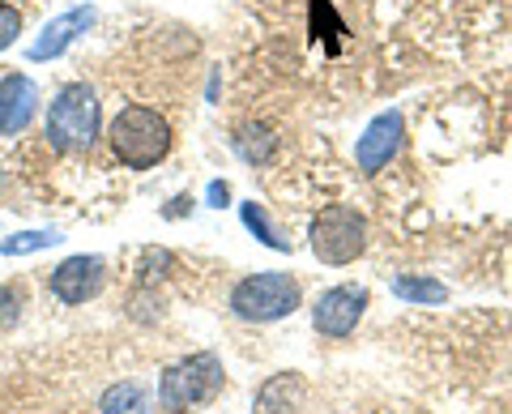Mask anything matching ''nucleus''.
Instances as JSON below:
<instances>
[{
    "label": "nucleus",
    "mask_w": 512,
    "mask_h": 414,
    "mask_svg": "<svg viewBox=\"0 0 512 414\" xmlns=\"http://www.w3.org/2000/svg\"><path fill=\"white\" fill-rule=\"evenodd\" d=\"M103 129V107H99V94L86 82H69L56 90L52 107H47V141L52 150L60 154H86L94 150Z\"/></svg>",
    "instance_id": "f03ea898"
},
{
    "label": "nucleus",
    "mask_w": 512,
    "mask_h": 414,
    "mask_svg": "<svg viewBox=\"0 0 512 414\" xmlns=\"http://www.w3.org/2000/svg\"><path fill=\"white\" fill-rule=\"evenodd\" d=\"M227 385V372H222V359L210 355V350H197L180 363H171L158 380V406L180 414V410H192V406H205L214 402Z\"/></svg>",
    "instance_id": "20e7f679"
},
{
    "label": "nucleus",
    "mask_w": 512,
    "mask_h": 414,
    "mask_svg": "<svg viewBox=\"0 0 512 414\" xmlns=\"http://www.w3.org/2000/svg\"><path fill=\"white\" fill-rule=\"evenodd\" d=\"M94 18H99V13H94V5H77V9H69V13H60V18L47 22L43 35L30 43V60H56L77 35H86V30L94 26Z\"/></svg>",
    "instance_id": "9d476101"
},
{
    "label": "nucleus",
    "mask_w": 512,
    "mask_h": 414,
    "mask_svg": "<svg viewBox=\"0 0 512 414\" xmlns=\"http://www.w3.org/2000/svg\"><path fill=\"white\" fill-rule=\"evenodd\" d=\"M393 295L406 299V304H444L448 286L436 278H423V274H402V278H393Z\"/></svg>",
    "instance_id": "ddd939ff"
},
{
    "label": "nucleus",
    "mask_w": 512,
    "mask_h": 414,
    "mask_svg": "<svg viewBox=\"0 0 512 414\" xmlns=\"http://www.w3.org/2000/svg\"><path fill=\"white\" fill-rule=\"evenodd\" d=\"M303 397H308V385H303L299 372H278L269 376L261 389H256L252 414H299Z\"/></svg>",
    "instance_id": "9b49d317"
},
{
    "label": "nucleus",
    "mask_w": 512,
    "mask_h": 414,
    "mask_svg": "<svg viewBox=\"0 0 512 414\" xmlns=\"http://www.w3.org/2000/svg\"><path fill=\"white\" fill-rule=\"evenodd\" d=\"M402 137H406V120L402 111H380V116L367 124L359 146H355V163L363 175H376L384 171L397 158V150H402Z\"/></svg>",
    "instance_id": "6e6552de"
},
{
    "label": "nucleus",
    "mask_w": 512,
    "mask_h": 414,
    "mask_svg": "<svg viewBox=\"0 0 512 414\" xmlns=\"http://www.w3.org/2000/svg\"><path fill=\"white\" fill-rule=\"evenodd\" d=\"M52 244H60V231H18L0 244V252H5V257H26V252H43Z\"/></svg>",
    "instance_id": "dca6fc26"
},
{
    "label": "nucleus",
    "mask_w": 512,
    "mask_h": 414,
    "mask_svg": "<svg viewBox=\"0 0 512 414\" xmlns=\"http://www.w3.org/2000/svg\"><path fill=\"white\" fill-rule=\"evenodd\" d=\"M107 141H111V154H116L128 171H150L154 163H163L171 154V124L163 111L133 103L111 120Z\"/></svg>",
    "instance_id": "f257e3e1"
},
{
    "label": "nucleus",
    "mask_w": 512,
    "mask_h": 414,
    "mask_svg": "<svg viewBox=\"0 0 512 414\" xmlns=\"http://www.w3.org/2000/svg\"><path fill=\"white\" fill-rule=\"evenodd\" d=\"M22 316V291L18 286H0V325H13Z\"/></svg>",
    "instance_id": "a211bd4d"
},
{
    "label": "nucleus",
    "mask_w": 512,
    "mask_h": 414,
    "mask_svg": "<svg viewBox=\"0 0 512 414\" xmlns=\"http://www.w3.org/2000/svg\"><path fill=\"white\" fill-rule=\"evenodd\" d=\"M239 218H244V227L261 240L265 248H274V252H291V240H282V231L269 222V214L261 210L256 201H248V205H239Z\"/></svg>",
    "instance_id": "2eb2a0df"
},
{
    "label": "nucleus",
    "mask_w": 512,
    "mask_h": 414,
    "mask_svg": "<svg viewBox=\"0 0 512 414\" xmlns=\"http://www.w3.org/2000/svg\"><path fill=\"white\" fill-rule=\"evenodd\" d=\"M299 282L282 269H265V274H248L244 282H235L231 291V312L248 325H274L299 312Z\"/></svg>",
    "instance_id": "7ed1b4c3"
},
{
    "label": "nucleus",
    "mask_w": 512,
    "mask_h": 414,
    "mask_svg": "<svg viewBox=\"0 0 512 414\" xmlns=\"http://www.w3.org/2000/svg\"><path fill=\"white\" fill-rule=\"evenodd\" d=\"M205 197H210L214 210H222V205L231 201V188H227V184H210V193H205Z\"/></svg>",
    "instance_id": "6ab92c4d"
},
{
    "label": "nucleus",
    "mask_w": 512,
    "mask_h": 414,
    "mask_svg": "<svg viewBox=\"0 0 512 414\" xmlns=\"http://www.w3.org/2000/svg\"><path fill=\"white\" fill-rule=\"evenodd\" d=\"M363 312H367V291L346 282V286H333V291H325L316 299L312 325H316V333H325V338H350L355 325L363 321Z\"/></svg>",
    "instance_id": "0eeeda50"
},
{
    "label": "nucleus",
    "mask_w": 512,
    "mask_h": 414,
    "mask_svg": "<svg viewBox=\"0 0 512 414\" xmlns=\"http://www.w3.org/2000/svg\"><path fill=\"white\" fill-rule=\"evenodd\" d=\"M18 35H22V13L0 0V52H5V47L18 39Z\"/></svg>",
    "instance_id": "f3484780"
},
{
    "label": "nucleus",
    "mask_w": 512,
    "mask_h": 414,
    "mask_svg": "<svg viewBox=\"0 0 512 414\" xmlns=\"http://www.w3.org/2000/svg\"><path fill=\"white\" fill-rule=\"evenodd\" d=\"M312 257L325 265H350L363 257L367 248V218L355 210V205H325L312 218Z\"/></svg>",
    "instance_id": "39448f33"
},
{
    "label": "nucleus",
    "mask_w": 512,
    "mask_h": 414,
    "mask_svg": "<svg viewBox=\"0 0 512 414\" xmlns=\"http://www.w3.org/2000/svg\"><path fill=\"white\" fill-rule=\"evenodd\" d=\"M99 410L103 414H154V393L146 385H137V380H120V385L103 389Z\"/></svg>",
    "instance_id": "f8f14e48"
},
{
    "label": "nucleus",
    "mask_w": 512,
    "mask_h": 414,
    "mask_svg": "<svg viewBox=\"0 0 512 414\" xmlns=\"http://www.w3.org/2000/svg\"><path fill=\"white\" fill-rule=\"evenodd\" d=\"M103 282H107V265L99 257H64L52 274H47V291H52L60 304H86V299H94L103 291Z\"/></svg>",
    "instance_id": "423d86ee"
},
{
    "label": "nucleus",
    "mask_w": 512,
    "mask_h": 414,
    "mask_svg": "<svg viewBox=\"0 0 512 414\" xmlns=\"http://www.w3.org/2000/svg\"><path fill=\"white\" fill-rule=\"evenodd\" d=\"M35 107H39V90L30 77H22V73L0 77V137L26 133V124L35 120Z\"/></svg>",
    "instance_id": "1a4fd4ad"
},
{
    "label": "nucleus",
    "mask_w": 512,
    "mask_h": 414,
    "mask_svg": "<svg viewBox=\"0 0 512 414\" xmlns=\"http://www.w3.org/2000/svg\"><path fill=\"white\" fill-rule=\"evenodd\" d=\"M235 150H239V158H244V163L261 167V163H269V158L278 154V137L269 133L265 124H248V129L235 137Z\"/></svg>",
    "instance_id": "4468645a"
}]
</instances>
